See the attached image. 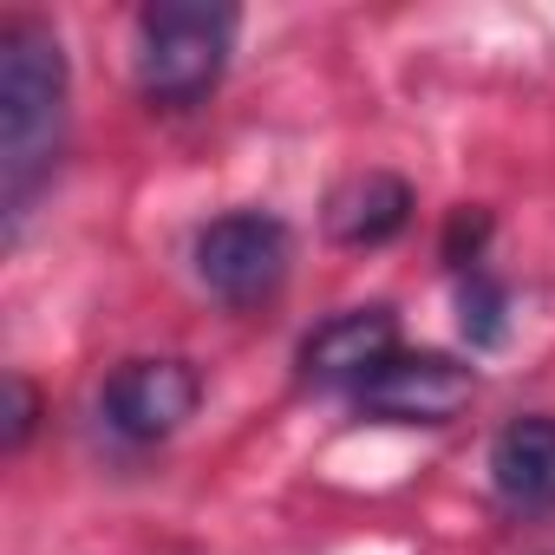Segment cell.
Segmentation results:
<instances>
[{
  "label": "cell",
  "mask_w": 555,
  "mask_h": 555,
  "mask_svg": "<svg viewBox=\"0 0 555 555\" xmlns=\"http://www.w3.org/2000/svg\"><path fill=\"white\" fill-rule=\"evenodd\" d=\"M66 144V53L34 14L0 27V203L8 222L27 216Z\"/></svg>",
  "instance_id": "1"
},
{
  "label": "cell",
  "mask_w": 555,
  "mask_h": 555,
  "mask_svg": "<svg viewBox=\"0 0 555 555\" xmlns=\"http://www.w3.org/2000/svg\"><path fill=\"white\" fill-rule=\"evenodd\" d=\"M242 14L222 0H151L138 14V92L151 105H203L235 53Z\"/></svg>",
  "instance_id": "2"
},
{
  "label": "cell",
  "mask_w": 555,
  "mask_h": 555,
  "mask_svg": "<svg viewBox=\"0 0 555 555\" xmlns=\"http://www.w3.org/2000/svg\"><path fill=\"white\" fill-rule=\"evenodd\" d=\"M196 274L229 308L274 301V288L288 282V229H282V216H261V209L216 216L196 235Z\"/></svg>",
  "instance_id": "3"
},
{
  "label": "cell",
  "mask_w": 555,
  "mask_h": 555,
  "mask_svg": "<svg viewBox=\"0 0 555 555\" xmlns=\"http://www.w3.org/2000/svg\"><path fill=\"white\" fill-rule=\"evenodd\" d=\"M353 399L366 418H386V425H451L477 399V366L451 353H392Z\"/></svg>",
  "instance_id": "4"
},
{
  "label": "cell",
  "mask_w": 555,
  "mask_h": 555,
  "mask_svg": "<svg viewBox=\"0 0 555 555\" xmlns=\"http://www.w3.org/2000/svg\"><path fill=\"white\" fill-rule=\"evenodd\" d=\"M203 405V379L190 360H125L105 379V418L118 438L131 444H157L170 431H183Z\"/></svg>",
  "instance_id": "5"
},
{
  "label": "cell",
  "mask_w": 555,
  "mask_h": 555,
  "mask_svg": "<svg viewBox=\"0 0 555 555\" xmlns=\"http://www.w3.org/2000/svg\"><path fill=\"white\" fill-rule=\"evenodd\" d=\"M392 353H399V314L392 308H347L301 340V373L314 386H353L360 392Z\"/></svg>",
  "instance_id": "6"
},
{
  "label": "cell",
  "mask_w": 555,
  "mask_h": 555,
  "mask_svg": "<svg viewBox=\"0 0 555 555\" xmlns=\"http://www.w3.org/2000/svg\"><path fill=\"white\" fill-rule=\"evenodd\" d=\"M412 222V183L392 170H366L327 196V235L347 248H379Z\"/></svg>",
  "instance_id": "7"
},
{
  "label": "cell",
  "mask_w": 555,
  "mask_h": 555,
  "mask_svg": "<svg viewBox=\"0 0 555 555\" xmlns=\"http://www.w3.org/2000/svg\"><path fill=\"white\" fill-rule=\"evenodd\" d=\"M490 483L509 509L555 503V418H516L490 444Z\"/></svg>",
  "instance_id": "8"
},
{
  "label": "cell",
  "mask_w": 555,
  "mask_h": 555,
  "mask_svg": "<svg viewBox=\"0 0 555 555\" xmlns=\"http://www.w3.org/2000/svg\"><path fill=\"white\" fill-rule=\"evenodd\" d=\"M457 308H464V340H470V347H503V334H509V295L490 282V274L470 268Z\"/></svg>",
  "instance_id": "9"
},
{
  "label": "cell",
  "mask_w": 555,
  "mask_h": 555,
  "mask_svg": "<svg viewBox=\"0 0 555 555\" xmlns=\"http://www.w3.org/2000/svg\"><path fill=\"white\" fill-rule=\"evenodd\" d=\"M34 418H40V392L27 373H8V451H21L34 438Z\"/></svg>",
  "instance_id": "10"
}]
</instances>
